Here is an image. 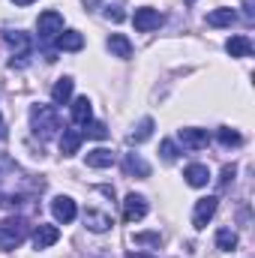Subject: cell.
Wrapping results in <instances>:
<instances>
[{
    "mask_svg": "<svg viewBox=\"0 0 255 258\" xmlns=\"http://www.w3.org/2000/svg\"><path fill=\"white\" fill-rule=\"evenodd\" d=\"M144 216H147V198L129 192L126 198H123V219H126V222H138V219H144Z\"/></svg>",
    "mask_w": 255,
    "mask_h": 258,
    "instance_id": "cell-8",
    "label": "cell"
},
{
    "mask_svg": "<svg viewBox=\"0 0 255 258\" xmlns=\"http://www.w3.org/2000/svg\"><path fill=\"white\" fill-rule=\"evenodd\" d=\"M24 237H27V219L24 216H6L0 222V252L21 246Z\"/></svg>",
    "mask_w": 255,
    "mask_h": 258,
    "instance_id": "cell-2",
    "label": "cell"
},
{
    "mask_svg": "<svg viewBox=\"0 0 255 258\" xmlns=\"http://www.w3.org/2000/svg\"><path fill=\"white\" fill-rule=\"evenodd\" d=\"M84 225H87V231H93V234H105L114 222H111V216H108L105 210L87 207V210H84Z\"/></svg>",
    "mask_w": 255,
    "mask_h": 258,
    "instance_id": "cell-9",
    "label": "cell"
},
{
    "mask_svg": "<svg viewBox=\"0 0 255 258\" xmlns=\"http://www.w3.org/2000/svg\"><path fill=\"white\" fill-rule=\"evenodd\" d=\"M234 21H237V12L228 9V6H219V9H213V12L207 15V24H210V27H231Z\"/></svg>",
    "mask_w": 255,
    "mask_h": 258,
    "instance_id": "cell-18",
    "label": "cell"
},
{
    "mask_svg": "<svg viewBox=\"0 0 255 258\" xmlns=\"http://www.w3.org/2000/svg\"><path fill=\"white\" fill-rule=\"evenodd\" d=\"M243 15H246V21H252V18H255V9H252V0H243Z\"/></svg>",
    "mask_w": 255,
    "mask_h": 258,
    "instance_id": "cell-30",
    "label": "cell"
},
{
    "mask_svg": "<svg viewBox=\"0 0 255 258\" xmlns=\"http://www.w3.org/2000/svg\"><path fill=\"white\" fill-rule=\"evenodd\" d=\"M216 138H219V144H225V147H237V144H243V135H240L237 129H231V126H219Z\"/></svg>",
    "mask_w": 255,
    "mask_h": 258,
    "instance_id": "cell-23",
    "label": "cell"
},
{
    "mask_svg": "<svg viewBox=\"0 0 255 258\" xmlns=\"http://www.w3.org/2000/svg\"><path fill=\"white\" fill-rule=\"evenodd\" d=\"M69 114H72V123H75V126H87V123L93 120V105H90V99H87V96L72 99Z\"/></svg>",
    "mask_w": 255,
    "mask_h": 258,
    "instance_id": "cell-11",
    "label": "cell"
},
{
    "mask_svg": "<svg viewBox=\"0 0 255 258\" xmlns=\"http://www.w3.org/2000/svg\"><path fill=\"white\" fill-rule=\"evenodd\" d=\"M72 90H75V81H72L69 75L57 78V81H54V87H51V102H54V105H69Z\"/></svg>",
    "mask_w": 255,
    "mask_h": 258,
    "instance_id": "cell-13",
    "label": "cell"
},
{
    "mask_svg": "<svg viewBox=\"0 0 255 258\" xmlns=\"http://www.w3.org/2000/svg\"><path fill=\"white\" fill-rule=\"evenodd\" d=\"M3 42H6L9 51H12L9 66H24L27 63V57H30V51H33V42H30V36H27L24 30H6V33H3Z\"/></svg>",
    "mask_w": 255,
    "mask_h": 258,
    "instance_id": "cell-3",
    "label": "cell"
},
{
    "mask_svg": "<svg viewBox=\"0 0 255 258\" xmlns=\"http://www.w3.org/2000/svg\"><path fill=\"white\" fill-rule=\"evenodd\" d=\"M36 30H39V39H42V42L57 39V36L63 33V15H60L57 9L42 12V15H39V21H36Z\"/></svg>",
    "mask_w": 255,
    "mask_h": 258,
    "instance_id": "cell-4",
    "label": "cell"
},
{
    "mask_svg": "<svg viewBox=\"0 0 255 258\" xmlns=\"http://www.w3.org/2000/svg\"><path fill=\"white\" fill-rule=\"evenodd\" d=\"M132 24H135L138 33H150V30H156V27L162 24V12L153 9V6H141V9H135Z\"/></svg>",
    "mask_w": 255,
    "mask_h": 258,
    "instance_id": "cell-5",
    "label": "cell"
},
{
    "mask_svg": "<svg viewBox=\"0 0 255 258\" xmlns=\"http://www.w3.org/2000/svg\"><path fill=\"white\" fill-rule=\"evenodd\" d=\"M54 42H57L60 51H81V48H84V36H81L78 30H63Z\"/></svg>",
    "mask_w": 255,
    "mask_h": 258,
    "instance_id": "cell-20",
    "label": "cell"
},
{
    "mask_svg": "<svg viewBox=\"0 0 255 258\" xmlns=\"http://www.w3.org/2000/svg\"><path fill=\"white\" fill-rule=\"evenodd\" d=\"M114 159H117V156H114L108 147H96V150L87 153V165H90V168H111Z\"/></svg>",
    "mask_w": 255,
    "mask_h": 258,
    "instance_id": "cell-19",
    "label": "cell"
},
{
    "mask_svg": "<svg viewBox=\"0 0 255 258\" xmlns=\"http://www.w3.org/2000/svg\"><path fill=\"white\" fill-rule=\"evenodd\" d=\"M216 207H219V198H213V195L198 198V201H195V210H192V225H195L198 231H201V228H207V222L213 219Z\"/></svg>",
    "mask_w": 255,
    "mask_h": 258,
    "instance_id": "cell-6",
    "label": "cell"
},
{
    "mask_svg": "<svg viewBox=\"0 0 255 258\" xmlns=\"http://www.w3.org/2000/svg\"><path fill=\"white\" fill-rule=\"evenodd\" d=\"M105 18H111V21H123V9L114 3V6H105Z\"/></svg>",
    "mask_w": 255,
    "mask_h": 258,
    "instance_id": "cell-29",
    "label": "cell"
},
{
    "mask_svg": "<svg viewBox=\"0 0 255 258\" xmlns=\"http://www.w3.org/2000/svg\"><path fill=\"white\" fill-rule=\"evenodd\" d=\"M0 138H6V123H3V114H0Z\"/></svg>",
    "mask_w": 255,
    "mask_h": 258,
    "instance_id": "cell-31",
    "label": "cell"
},
{
    "mask_svg": "<svg viewBox=\"0 0 255 258\" xmlns=\"http://www.w3.org/2000/svg\"><path fill=\"white\" fill-rule=\"evenodd\" d=\"M216 246H219L222 252H231V249L237 246V234H234L231 228H219V231H216Z\"/></svg>",
    "mask_w": 255,
    "mask_h": 258,
    "instance_id": "cell-24",
    "label": "cell"
},
{
    "mask_svg": "<svg viewBox=\"0 0 255 258\" xmlns=\"http://www.w3.org/2000/svg\"><path fill=\"white\" fill-rule=\"evenodd\" d=\"M108 51L114 57H120V60H129L132 57V42H129L123 33H111L108 36Z\"/></svg>",
    "mask_w": 255,
    "mask_h": 258,
    "instance_id": "cell-16",
    "label": "cell"
},
{
    "mask_svg": "<svg viewBox=\"0 0 255 258\" xmlns=\"http://www.w3.org/2000/svg\"><path fill=\"white\" fill-rule=\"evenodd\" d=\"M129 258H150V255H129Z\"/></svg>",
    "mask_w": 255,
    "mask_h": 258,
    "instance_id": "cell-33",
    "label": "cell"
},
{
    "mask_svg": "<svg viewBox=\"0 0 255 258\" xmlns=\"http://www.w3.org/2000/svg\"><path fill=\"white\" fill-rule=\"evenodd\" d=\"M189 3H195V0H189Z\"/></svg>",
    "mask_w": 255,
    "mask_h": 258,
    "instance_id": "cell-34",
    "label": "cell"
},
{
    "mask_svg": "<svg viewBox=\"0 0 255 258\" xmlns=\"http://www.w3.org/2000/svg\"><path fill=\"white\" fill-rule=\"evenodd\" d=\"M177 141L186 150H201V147L210 144V132L207 129H195V126H183V129H177Z\"/></svg>",
    "mask_w": 255,
    "mask_h": 258,
    "instance_id": "cell-7",
    "label": "cell"
},
{
    "mask_svg": "<svg viewBox=\"0 0 255 258\" xmlns=\"http://www.w3.org/2000/svg\"><path fill=\"white\" fill-rule=\"evenodd\" d=\"M51 213H54V219H57V222L69 225V222L78 216V207H75V201H72L69 195H57V198L51 201Z\"/></svg>",
    "mask_w": 255,
    "mask_h": 258,
    "instance_id": "cell-10",
    "label": "cell"
},
{
    "mask_svg": "<svg viewBox=\"0 0 255 258\" xmlns=\"http://www.w3.org/2000/svg\"><path fill=\"white\" fill-rule=\"evenodd\" d=\"M159 153H162V159H165V162H174V159H177V144L165 138V141L159 144Z\"/></svg>",
    "mask_w": 255,
    "mask_h": 258,
    "instance_id": "cell-27",
    "label": "cell"
},
{
    "mask_svg": "<svg viewBox=\"0 0 255 258\" xmlns=\"http://www.w3.org/2000/svg\"><path fill=\"white\" fill-rule=\"evenodd\" d=\"M33 249H48V246H54L57 240H60V231H57V225H36V231H33Z\"/></svg>",
    "mask_w": 255,
    "mask_h": 258,
    "instance_id": "cell-12",
    "label": "cell"
},
{
    "mask_svg": "<svg viewBox=\"0 0 255 258\" xmlns=\"http://www.w3.org/2000/svg\"><path fill=\"white\" fill-rule=\"evenodd\" d=\"M12 3H15V6H30L33 0H12Z\"/></svg>",
    "mask_w": 255,
    "mask_h": 258,
    "instance_id": "cell-32",
    "label": "cell"
},
{
    "mask_svg": "<svg viewBox=\"0 0 255 258\" xmlns=\"http://www.w3.org/2000/svg\"><path fill=\"white\" fill-rule=\"evenodd\" d=\"M150 135H153V117H141L138 126L129 132V144H144Z\"/></svg>",
    "mask_w": 255,
    "mask_h": 258,
    "instance_id": "cell-22",
    "label": "cell"
},
{
    "mask_svg": "<svg viewBox=\"0 0 255 258\" xmlns=\"http://www.w3.org/2000/svg\"><path fill=\"white\" fill-rule=\"evenodd\" d=\"M81 141H84V132H81V129H63V135H60V153H63V156L78 153Z\"/></svg>",
    "mask_w": 255,
    "mask_h": 258,
    "instance_id": "cell-15",
    "label": "cell"
},
{
    "mask_svg": "<svg viewBox=\"0 0 255 258\" xmlns=\"http://www.w3.org/2000/svg\"><path fill=\"white\" fill-rule=\"evenodd\" d=\"M123 171H126L129 177H141V180L150 177V165H147L138 153H126V156H123Z\"/></svg>",
    "mask_w": 255,
    "mask_h": 258,
    "instance_id": "cell-14",
    "label": "cell"
},
{
    "mask_svg": "<svg viewBox=\"0 0 255 258\" xmlns=\"http://www.w3.org/2000/svg\"><path fill=\"white\" fill-rule=\"evenodd\" d=\"M30 129H33V135H36L39 141H51V138L57 135V129H60V114H57V108H54V105H42V102L30 105Z\"/></svg>",
    "mask_w": 255,
    "mask_h": 258,
    "instance_id": "cell-1",
    "label": "cell"
},
{
    "mask_svg": "<svg viewBox=\"0 0 255 258\" xmlns=\"http://www.w3.org/2000/svg\"><path fill=\"white\" fill-rule=\"evenodd\" d=\"M225 51L231 57H249L252 54V42H249V36H231L225 42Z\"/></svg>",
    "mask_w": 255,
    "mask_h": 258,
    "instance_id": "cell-21",
    "label": "cell"
},
{
    "mask_svg": "<svg viewBox=\"0 0 255 258\" xmlns=\"http://www.w3.org/2000/svg\"><path fill=\"white\" fill-rule=\"evenodd\" d=\"M234 174H237V168H234V165H225V168H222V177H219V186L225 189V186L234 180Z\"/></svg>",
    "mask_w": 255,
    "mask_h": 258,
    "instance_id": "cell-28",
    "label": "cell"
},
{
    "mask_svg": "<svg viewBox=\"0 0 255 258\" xmlns=\"http://www.w3.org/2000/svg\"><path fill=\"white\" fill-rule=\"evenodd\" d=\"M84 129H87L84 135H90V138H96V141L108 138V129H105V123H99V120H90V123H87Z\"/></svg>",
    "mask_w": 255,
    "mask_h": 258,
    "instance_id": "cell-26",
    "label": "cell"
},
{
    "mask_svg": "<svg viewBox=\"0 0 255 258\" xmlns=\"http://www.w3.org/2000/svg\"><path fill=\"white\" fill-rule=\"evenodd\" d=\"M132 240H135V246H159V243H162V234H159V231H141V234H135Z\"/></svg>",
    "mask_w": 255,
    "mask_h": 258,
    "instance_id": "cell-25",
    "label": "cell"
},
{
    "mask_svg": "<svg viewBox=\"0 0 255 258\" xmlns=\"http://www.w3.org/2000/svg\"><path fill=\"white\" fill-rule=\"evenodd\" d=\"M183 177H186V183L195 186V189H201V186H207V183H210V171H207V165H201V162L189 165V168L183 171Z\"/></svg>",
    "mask_w": 255,
    "mask_h": 258,
    "instance_id": "cell-17",
    "label": "cell"
}]
</instances>
